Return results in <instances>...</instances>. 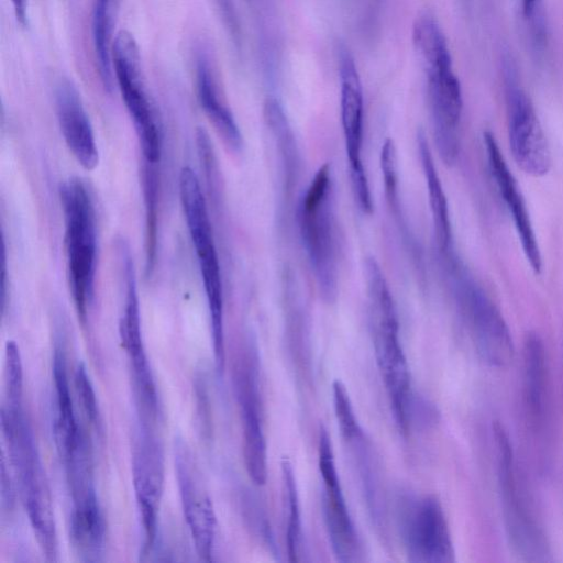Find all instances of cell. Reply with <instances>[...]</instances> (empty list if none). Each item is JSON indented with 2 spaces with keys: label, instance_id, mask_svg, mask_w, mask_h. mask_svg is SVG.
Returning <instances> with one entry per match:
<instances>
[{
  "label": "cell",
  "instance_id": "1",
  "mask_svg": "<svg viewBox=\"0 0 563 563\" xmlns=\"http://www.w3.org/2000/svg\"><path fill=\"white\" fill-rule=\"evenodd\" d=\"M364 276L377 365L395 420L402 432H408L417 401L411 390L409 366L399 339L396 307L384 273L375 258L365 260Z\"/></svg>",
  "mask_w": 563,
  "mask_h": 563
},
{
  "label": "cell",
  "instance_id": "2",
  "mask_svg": "<svg viewBox=\"0 0 563 563\" xmlns=\"http://www.w3.org/2000/svg\"><path fill=\"white\" fill-rule=\"evenodd\" d=\"M1 429L30 523L49 561L57 555V534L49 487L32 429L22 407L1 406Z\"/></svg>",
  "mask_w": 563,
  "mask_h": 563
},
{
  "label": "cell",
  "instance_id": "3",
  "mask_svg": "<svg viewBox=\"0 0 563 563\" xmlns=\"http://www.w3.org/2000/svg\"><path fill=\"white\" fill-rule=\"evenodd\" d=\"M69 288L81 322L95 296L97 264L96 212L87 185L71 177L59 186Z\"/></svg>",
  "mask_w": 563,
  "mask_h": 563
},
{
  "label": "cell",
  "instance_id": "4",
  "mask_svg": "<svg viewBox=\"0 0 563 563\" xmlns=\"http://www.w3.org/2000/svg\"><path fill=\"white\" fill-rule=\"evenodd\" d=\"M179 199L206 294L216 365L224 367L223 288L208 207L197 174L188 166L179 174Z\"/></svg>",
  "mask_w": 563,
  "mask_h": 563
},
{
  "label": "cell",
  "instance_id": "5",
  "mask_svg": "<svg viewBox=\"0 0 563 563\" xmlns=\"http://www.w3.org/2000/svg\"><path fill=\"white\" fill-rule=\"evenodd\" d=\"M331 168L316 173L298 208L301 240L319 291L327 302L338 294V234L333 208Z\"/></svg>",
  "mask_w": 563,
  "mask_h": 563
},
{
  "label": "cell",
  "instance_id": "6",
  "mask_svg": "<svg viewBox=\"0 0 563 563\" xmlns=\"http://www.w3.org/2000/svg\"><path fill=\"white\" fill-rule=\"evenodd\" d=\"M493 437L497 487L508 544L521 561H551V549L547 536L533 516L518 479L511 440L499 421L493 424Z\"/></svg>",
  "mask_w": 563,
  "mask_h": 563
},
{
  "label": "cell",
  "instance_id": "7",
  "mask_svg": "<svg viewBox=\"0 0 563 563\" xmlns=\"http://www.w3.org/2000/svg\"><path fill=\"white\" fill-rule=\"evenodd\" d=\"M442 257L478 356L490 367H507L514 360L515 345L501 312L468 275L454 252Z\"/></svg>",
  "mask_w": 563,
  "mask_h": 563
},
{
  "label": "cell",
  "instance_id": "8",
  "mask_svg": "<svg viewBox=\"0 0 563 563\" xmlns=\"http://www.w3.org/2000/svg\"><path fill=\"white\" fill-rule=\"evenodd\" d=\"M111 66L137 135L143 158L142 167L159 169L161 130L142 78L137 43L125 30H121L112 42Z\"/></svg>",
  "mask_w": 563,
  "mask_h": 563
},
{
  "label": "cell",
  "instance_id": "9",
  "mask_svg": "<svg viewBox=\"0 0 563 563\" xmlns=\"http://www.w3.org/2000/svg\"><path fill=\"white\" fill-rule=\"evenodd\" d=\"M509 150L517 166L532 177H542L551 168L549 143L530 98L518 80L517 68L510 57L504 58Z\"/></svg>",
  "mask_w": 563,
  "mask_h": 563
},
{
  "label": "cell",
  "instance_id": "10",
  "mask_svg": "<svg viewBox=\"0 0 563 563\" xmlns=\"http://www.w3.org/2000/svg\"><path fill=\"white\" fill-rule=\"evenodd\" d=\"M398 528L408 560L452 563L455 551L439 499L433 495H406L398 507Z\"/></svg>",
  "mask_w": 563,
  "mask_h": 563
},
{
  "label": "cell",
  "instance_id": "11",
  "mask_svg": "<svg viewBox=\"0 0 563 563\" xmlns=\"http://www.w3.org/2000/svg\"><path fill=\"white\" fill-rule=\"evenodd\" d=\"M340 76L341 123L349 158L352 190L358 208L366 214L373 212V199L367 176L361 159L363 142V88L355 60L344 45L338 46Z\"/></svg>",
  "mask_w": 563,
  "mask_h": 563
},
{
  "label": "cell",
  "instance_id": "12",
  "mask_svg": "<svg viewBox=\"0 0 563 563\" xmlns=\"http://www.w3.org/2000/svg\"><path fill=\"white\" fill-rule=\"evenodd\" d=\"M117 257L124 290L123 310L119 322L121 343L132 364L141 409L157 416V393L142 338L134 263L129 244L123 240L117 243Z\"/></svg>",
  "mask_w": 563,
  "mask_h": 563
},
{
  "label": "cell",
  "instance_id": "13",
  "mask_svg": "<svg viewBox=\"0 0 563 563\" xmlns=\"http://www.w3.org/2000/svg\"><path fill=\"white\" fill-rule=\"evenodd\" d=\"M318 465L323 483L322 514L331 549L340 562L361 561V540L343 496L331 438L324 428L319 433Z\"/></svg>",
  "mask_w": 563,
  "mask_h": 563
},
{
  "label": "cell",
  "instance_id": "14",
  "mask_svg": "<svg viewBox=\"0 0 563 563\" xmlns=\"http://www.w3.org/2000/svg\"><path fill=\"white\" fill-rule=\"evenodd\" d=\"M164 473L162 445L146 421L142 420L132 450V477L145 533L144 551L147 553L153 549L156 539Z\"/></svg>",
  "mask_w": 563,
  "mask_h": 563
},
{
  "label": "cell",
  "instance_id": "15",
  "mask_svg": "<svg viewBox=\"0 0 563 563\" xmlns=\"http://www.w3.org/2000/svg\"><path fill=\"white\" fill-rule=\"evenodd\" d=\"M175 468L185 519L196 551L203 561H211L217 517L211 498L192 455L183 441L175 445Z\"/></svg>",
  "mask_w": 563,
  "mask_h": 563
},
{
  "label": "cell",
  "instance_id": "16",
  "mask_svg": "<svg viewBox=\"0 0 563 563\" xmlns=\"http://www.w3.org/2000/svg\"><path fill=\"white\" fill-rule=\"evenodd\" d=\"M428 100L438 153L446 165L455 163L460 152L459 128L463 97L452 62L426 67Z\"/></svg>",
  "mask_w": 563,
  "mask_h": 563
},
{
  "label": "cell",
  "instance_id": "17",
  "mask_svg": "<svg viewBox=\"0 0 563 563\" xmlns=\"http://www.w3.org/2000/svg\"><path fill=\"white\" fill-rule=\"evenodd\" d=\"M234 380L241 410L245 468L255 485H264L267 477V448L263 430L257 372L252 360H245L240 364Z\"/></svg>",
  "mask_w": 563,
  "mask_h": 563
},
{
  "label": "cell",
  "instance_id": "18",
  "mask_svg": "<svg viewBox=\"0 0 563 563\" xmlns=\"http://www.w3.org/2000/svg\"><path fill=\"white\" fill-rule=\"evenodd\" d=\"M483 140L490 175L511 216L522 252L533 273L539 275L542 271V257L523 196L494 134L485 131Z\"/></svg>",
  "mask_w": 563,
  "mask_h": 563
},
{
  "label": "cell",
  "instance_id": "19",
  "mask_svg": "<svg viewBox=\"0 0 563 563\" xmlns=\"http://www.w3.org/2000/svg\"><path fill=\"white\" fill-rule=\"evenodd\" d=\"M54 96L58 125L69 152L84 169L93 170L99 163V152L76 87L69 80H60Z\"/></svg>",
  "mask_w": 563,
  "mask_h": 563
},
{
  "label": "cell",
  "instance_id": "20",
  "mask_svg": "<svg viewBox=\"0 0 563 563\" xmlns=\"http://www.w3.org/2000/svg\"><path fill=\"white\" fill-rule=\"evenodd\" d=\"M73 496L70 537L77 550L86 555L97 554L103 544L106 525L91 471L78 470L68 474Z\"/></svg>",
  "mask_w": 563,
  "mask_h": 563
},
{
  "label": "cell",
  "instance_id": "21",
  "mask_svg": "<svg viewBox=\"0 0 563 563\" xmlns=\"http://www.w3.org/2000/svg\"><path fill=\"white\" fill-rule=\"evenodd\" d=\"M549 382L547 353L536 332L527 333L522 347V407L531 432H543L548 420Z\"/></svg>",
  "mask_w": 563,
  "mask_h": 563
},
{
  "label": "cell",
  "instance_id": "22",
  "mask_svg": "<svg viewBox=\"0 0 563 563\" xmlns=\"http://www.w3.org/2000/svg\"><path fill=\"white\" fill-rule=\"evenodd\" d=\"M53 376L56 395L54 435L57 450L66 463L79 452L89 449V446L88 440L75 415L66 372L65 354L59 346H56L54 350Z\"/></svg>",
  "mask_w": 563,
  "mask_h": 563
},
{
  "label": "cell",
  "instance_id": "23",
  "mask_svg": "<svg viewBox=\"0 0 563 563\" xmlns=\"http://www.w3.org/2000/svg\"><path fill=\"white\" fill-rule=\"evenodd\" d=\"M196 86L200 107L223 142L232 151H241L242 134L232 112L220 95L212 66L205 54H199L196 59Z\"/></svg>",
  "mask_w": 563,
  "mask_h": 563
},
{
  "label": "cell",
  "instance_id": "24",
  "mask_svg": "<svg viewBox=\"0 0 563 563\" xmlns=\"http://www.w3.org/2000/svg\"><path fill=\"white\" fill-rule=\"evenodd\" d=\"M417 145L428 188L427 190L437 246L441 254H445L453 251L449 205L433 162L428 140L422 130H419L417 133Z\"/></svg>",
  "mask_w": 563,
  "mask_h": 563
},
{
  "label": "cell",
  "instance_id": "25",
  "mask_svg": "<svg viewBox=\"0 0 563 563\" xmlns=\"http://www.w3.org/2000/svg\"><path fill=\"white\" fill-rule=\"evenodd\" d=\"M264 118L283 158L285 180L291 187L299 173V152L284 108L276 98L269 97L265 100Z\"/></svg>",
  "mask_w": 563,
  "mask_h": 563
},
{
  "label": "cell",
  "instance_id": "26",
  "mask_svg": "<svg viewBox=\"0 0 563 563\" xmlns=\"http://www.w3.org/2000/svg\"><path fill=\"white\" fill-rule=\"evenodd\" d=\"M412 41L426 67L452 59L442 29L430 14L424 13L417 18L412 30Z\"/></svg>",
  "mask_w": 563,
  "mask_h": 563
},
{
  "label": "cell",
  "instance_id": "27",
  "mask_svg": "<svg viewBox=\"0 0 563 563\" xmlns=\"http://www.w3.org/2000/svg\"><path fill=\"white\" fill-rule=\"evenodd\" d=\"M284 498L287 509V550L290 562L299 561L301 549V517L296 476L291 462L282 460Z\"/></svg>",
  "mask_w": 563,
  "mask_h": 563
},
{
  "label": "cell",
  "instance_id": "28",
  "mask_svg": "<svg viewBox=\"0 0 563 563\" xmlns=\"http://www.w3.org/2000/svg\"><path fill=\"white\" fill-rule=\"evenodd\" d=\"M380 169L384 179L385 195L388 206L394 214V218L399 225V230L404 234V239L408 245L413 249L416 245L412 242V234L408 230L402 209L400 206V198L398 195V173H397V152L393 140L387 139L380 152Z\"/></svg>",
  "mask_w": 563,
  "mask_h": 563
},
{
  "label": "cell",
  "instance_id": "29",
  "mask_svg": "<svg viewBox=\"0 0 563 563\" xmlns=\"http://www.w3.org/2000/svg\"><path fill=\"white\" fill-rule=\"evenodd\" d=\"M332 393L335 417L343 439L352 443L364 438L345 386L340 380H334Z\"/></svg>",
  "mask_w": 563,
  "mask_h": 563
},
{
  "label": "cell",
  "instance_id": "30",
  "mask_svg": "<svg viewBox=\"0 0 563 563\" xmlns=\"http://www.w3.org/2000/svg\"><path fill=\"white\" fill-rule=\"evenodd\" d=\"M5 402L21 405L23 366L19 345L13 340L5 343Z\"/></svg>",
  "mask_w": 563,
  "mask_h": 563
},
{
  "label": "cell",
  "instance_id": "31",
  "mask_svg": "<svg viewBox=\"0 0 563 563\" xmlns=\"http://www.w3.org/2000/svg\"><path fill=\"white\" fill-rule=\"evenodd\" d=\"M75 387L87 420L98 427L100 420L99 407L93 386L82 363L78 364L75 372Z\"/></svg>",
  "mask_w": 563,
  "mask_h": 563
},
{
  "label": "cell",
  "instance_id": "32",
  "mask_svg": "<svg viewBox=\"0 0 563 563\" xmlns=\"http://www.w3.org/2000/svg\"><path fill=\"white\" fill-rule=\"evenodd\" d=\"M523 20L529 27L533 45L540 48L545 43V24L541 0H521Z\"/></svg>",
  "mask_w": 563,
  "mask_h": 563
},
{
  "label": "cell",
  "instance_id": "33",
  "mask_svg": "<svg viewBox=\"0 0 563 563\" xmlns=\"http://www.w3.org/2000/svg\"><path fill=\"white\" fill-rule=\"evenodd\" d=\"M1 499L2 506L8 505L10 507L11 504L13 503L12 484L11 478L9 476V472L7 470L4 452H2L1 459Z\"/></svg>",
  "mask_w": 563,
  "mask_h": 563
},
{
  "label": "cell",
  "instance_id": "34",
  "mask_svg": "<svg viewBox=\"0 0 563 563\" xmlns=\"http://www.w3.org/2000/svg\"><path fill=\"white\" fill-rule=\"evenodd\" d=\"M115 0H95L92 20L113 22V4Z\"/></svg>",
  "mask_w": 563,
  "mask_h": 563
},
{
  "label": "cell",
  "instance_id": "35",
  "mask_svg": "<svg viewBox=\"0 0 563 563\" xmlns=\"http://www.w3.org/2000/svg\"><path fill=\"white\" fill-rule=\"evenodd\" d=\"M16 20L25 25L26 23V3L25 0H11Z\"/></svg>",
  "mask_w": 563,
  "mask_h": 563
}]
</instances>
